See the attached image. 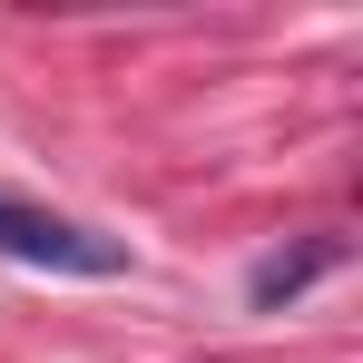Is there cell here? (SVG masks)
Returning a JSON list of instances; mask_svg holds the SVG:
<instances>
[{
    "label": "cell",
    "mask_w": 363,
    "mask_h": 363,
    "mask_svg": "<svg viewBox=\"0 0 363 363\" xmlns=\"http://www.w3.org/2000/svg\"><path fill=\"white\" fill-rule=\"evenodd\" d=\"M0 255L10 265H40V275H128V245L118 236H89L30 196H0Z\"/></svg>",
    "instance_id": "6da1fadb"
},
{
    "label": "cell",
    "mask_w": 363,
    "mask_h": 363,
    "mask_svg": "<svg viewBox=\"0 0 363 363\" xmlns=\"http://www.w3.org/2000/svg\"><path fill=\"white\" fill-rule=\"evenodd\" d=\"M334 265H344V245H334V236L295 245V255H265V265L245 275V304H255V314H275V304H295L304 285H314V275H334Z\"/></svg>",
    "instance_id": "7a4b0ae2"
}]
</instances>
